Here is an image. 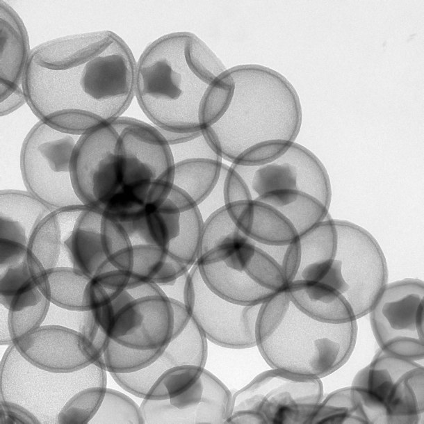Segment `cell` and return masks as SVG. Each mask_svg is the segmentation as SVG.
Instances as JSON below:
<instances>
[{
	"mask_svg": "<svg viewBox=\"0 0 424 424\" xmlns=\"http://www.w3.org/2000/svg\"><path fill=\"white\" fill-rule=\"evenodd\" d=\"M136 70L130 48L116 33L68 35L31 51L22 88L40 121L82 134L122 115L135 95Z\"/></svg>",
	"mask_w": 424,
	"mask_h": 424,
	"instance_id": "1",
	"label": "cell"
},
{
	"mask_svg": "<svg viewBox=\"0 0 424 424\" xmlns=\"http://www.w3.org/2000/svg\"><path fill=\"white\" fill-rule=\"evenodd\" d=\"M174 164L159 129L121 116L81 135L74 156V186L83 204L103 216L140 219L168 198Z\"/></svg>",
	"mask_w": 424,
	"mask_h": 424,
	"instance_id": "2",
	"label": "cell"
},
{
	"mask_svg": "<svg viewBox=\"0 0 424 424\" xmlns=\"http://www.w3.org/2000/svg\"><path fill=\"white\" fill-rule=\"evenodd\" d=\"M232 88L229 69L190 32L158 38L136 62L135 96L148 119L163 131H204L222 113Z\"/></svg>",
	"mask_w": 424,
	"mask_h": 424,
	"instance_id": "3",
	"label": "cell"
},
{
	"mask_svg": "<svg viewBox=\"0 0 424 424\" xmlns=\"http://www.w3.org/2000/svg\"><path fill=\"white\" fill-rule=\"evenodd\" d=\"M233 88L218 119L203 131L214 151L232 164L260 166L280 157L301 125L297 95L290 82L263 65L229 68Z\"/></svg>",
	"mask_w": 424,
	"mask_h": 424,
	"instance_id": "4",
	"label": "cell"
},
{
	"mask_svg": "<svg viewBox=\"0 0 424 424\" xmlns=\"http://www.w3.org/2000/svg\"><path fill=\"white\" fill-rule=\"evenodd\" d=\"M357 334L356 320L318 318L301 308L286 287L261 305L256 346L272 368L320 379L345 364Z\"/></svg>",
	"mask_w": 424,
	"mask_h": 424,
	"instance_id": "5",
	"label": "cell"
},
{
	"mask_svg": "<svg viewBox=\"0 0 424 424\" xmlns=\"http://www.w3.org/2000/svg\"><path fill=\"white\" fill-rule=\"evenodd\" d=\"M334 224L336 251L321 277L313 283L293 282L289 291L301 308L318 318L354 321L369 313L386 285V261L365 229L343 220Z\"/></svg>",
	"mask_w": 424,
	"mask_h": 424,
	"instance_id": "6",
	"label": "cell"
},
{
	"mask_svg": "<svg viewBox=\"0 0 424 424\" xmlns=\"http://www.w3.org/2000/svg\"><path fill=\"white\" fill-rule=\"evenodd\" d=\"M103 218L85 205L51 211L38 227L28 250L33 280L48 274L95 278L110 270L102 243Z\"/></svg>",
	"mask_w": 424,
	"mask_h": 424,
	"instance_id": "7",
	"label": "cell"
},
{
	"mask_svg": "<svg viewBox=\"0 0 424 424\" xmlns=\"http://www.w3.org/2000/svg\"><path fill=\"white\" fill-rule=\"evenodd\" d=\"M232 394L204 366L183 365L162 375L140 405L144 423H226Z\"/></svg>",
	"mask_w": 424,
	"mask_h": 424,
	"instance_id": "8",
	"label": "cell"
},
{
	"mask_svg": "<svg viewBox=\"0 0 424 424\" xmlns=\"http://www.w3.org/2000/svg\"><path fill=\"white\" fill-rule=\"evenodd\" d=\"M380 350L350 386L367 423H423L424 368Z\"/></svg>",
	"mask_w": 424,
	"mask_h": 424,
	"instance_id": "9",
	"label": "cell"
},
{
	"mask_svg": "<svg viewBox=\"0 0 424 424\" xmlns=\"http://www.w3.org/2000/svg\"><path fill=\"white\" fill-rule=\"evenodd\" d=\"M0 400L28 409L40 423H58V414L77 391L92 386H106V371L95 364L73 372H54L27 361L14 344L1 361Z\"/></svg>",
	"mask_w": 424,
	"mask_h": 424,
	"instance_id": "10",
	"label": "cell"
},
{
	"mask_svg": "<svg viewBox=\"0 0 424 424\" xmlns=\"http://www.w3.org/2000/svg\"><path fill=\"white\" fill-rule=\"evenodd\" d=\"M323 398L320 378L271 368L232 395L226 423H309Z\"/></svg>",
	"mask_w": 424,
	"mask_h": 424,
	"instance_id": "11",
	"label": "cell"
},
{
	"mask_svg": "<svg viewBox=\"0 0 424 424\" xmlns=\"http://www.w3.org/2000/svg\"><path fill=\"white\" fill-rule=\"evenodd\" d=\"M82 134L39 121L22 143L20 169L26 190L53 210L84 205L74 181V156Z\"/></svg>",
	"mask_w": 424,
	"mask_h": 424,
	"instance_id": "12",
	"label": "cell"
},
{
	"mask_svg": "<svg viewBox=\"0 0 424 424\" xmlns=\"http://www.w3.org/2000/svg\"><path fill=\"white\" fill-rule=\"evenodd\" d=\"M424 284L407 278L386 284L373 306L370 324L380 350L423 361Z\"/></svg>",
	"mask_w": 424,
	"mask_h": 424,
	"instance_id": "13",
	"label": "cell"
},
{
	"mask_svg": "<svg viewBox=\"0 0 424 424\" xmlns=\"http://www.w3.org/2000/svg\"><path fill=\"white\" fill-rule=\"evenodd\" d=\"M184 303L207 340L233 349L256 345V324L261 304L231 302L204 282L196 263L186 275Z\"/></svg>",
	"mask_w": 424,
	"mask_h": 424,
	"instance_id": "14",
	"label": "cell"
},
{
	"mask_svg": "<svg viewBox=\"0 0 424 424\" xmlns=\"http://www.w3.org/2000/svg\"><path fill=\"white\" fill-rule=\"evenodd\" d=\"M174 313L172 337L161 354L150 364L136 371L111 373L115 382L127 392L145 398L158 379L168 370L183 365L205 366L208 346L185 304L170 298Z\"/></svg>",
	"mask_w": 424,
	"mask_h": 424,
	"instance_id": "15",
	"label": "cell"
},
{
	"mask_svg": "<svg viewBox=\"0 0 424 424\" xmlns=\"http://www.w3.org/2000/svg\"><path fill=\"white\" fill-rule=\"evenodd\" d=\"M54 210L27 190H2L0 193V272L28 268L33 237Z\"/></svg>",
	"mask_w": 424,
	"mask_h": 424,
	"instance_id": "16",
	"label": "cell"
},
{
	"mask_svg": "<svg viewBox=\"0 0 424 424\" xmlns=\"http://www.w3.org/2000/svg\"><path fill=\"white\" fill-rule=\"evenodd\" d=\"M13 344L27 361L54 372L76 371L97 361L81 332L59 325H41Z\"/></svg>",
	"mask_w": 424,
	"mask_h": 424,
	"instance_id": "17",
	"label": "cell"
},
{
	"mask_svg": "<svg viewBox=\"0 0 424 424\" xmlns=\"http://www.w3.org/2000/svg\"><path fill=\"white\" fill-rule=\"evenodd\" d=\"M232 220L250 240L268 245H286L298 235L292 224L272 206L252 199L225 205Z\"/></svg>",
	"mask_w": 424,
	"mask_h": 424,
	"instance_id": "18",
	"label": "cell"
},
{
	"mask_svg": "<svg viewBox=\"0 0 424 424\" xmlns=\"http://www.w3.org/2000/svg\"><path fill=\"white\" fill-rule=\"evenodd\" d=\"M1 99L22 88L24 76L31 51L26 29L16 11L4 1H0Z\"/></svg>",
	"mask_w": 424,
	"mask_h": 424,
	"instance_id": "19",
	"label": "cell"
},
{
	"mask_svg": "<svg viewBox=\"0 0 424 424\" xmlns=\"http://www.w3.org/2000/svg\"><path fill=\"white\" fill-rule=\"evenodd\" d=\"M220 261L243 271L272 296L288 285L279 263L248 238L230 256Z\"/></svg>",
	"mask_w": 424,
	"mask_h": 424,
	"instance_id": "20",
	"label": "cell"
},
{
	"mask_svg": "<svg viewBox=\"0 0 424 424\" xmlns=\"http://www.w3.org/2000/svg\"><path fill=\"white\" fill-rule=\"evenodd\" d=\"M168 198L180 210L179 236L168 246L165 252L172 259L192 268L197 260L204 220L199 206L183 190L173 186Z\"/></svg>",
	"mask_w": 424,
	"mask_h": 424,
	"instance_id": "21",
	"label": "cell"
},
{
	"mask_svg": "<svg viewBox=\"0 0 424 424\" xmlns=\"http://www.w3.org/2000/svg\"><path fill=\"white\" fill-rule=\"evenodd\" d=\"M279 211L293 226L298 236L324 220L329 208L314 197L297 189L270 191L256 198Z\"/></svg>",
	"mask_w": 424,
	"mask_h": 424,
	"instance_id": "22",
	"label": "cell"
},
{
	"mask_svg": "<svg viewBox=\"0 0 424 424\" xmlns=\"http://www.w3.org/2000/svg\"><path fill=\"white\" fill-rule=\"evenodd\" d=\"M227 166L222 159L209 158L177 161L174 186L185 191L199 206L212 193Z\"/></svg>",
	"mask_w": 424,
	"mask_h": 424,
	"instance_id": "23",
	"label": "cell"
},
{
	"mask_svg": "<svg viewBox=\"0 0 424 424\" xmlns=\"http://www.w3.org/2000/svg\"><path fill=\"white\" fill-rule=\"evenodd\" d=\"M280 158L295 167L297 190L314 197L329 208L332 199L329 177L317 156L293 142Z\"/></svg>",
	"mask_w": 424,
	"mask_h": 424,
	"instance_id": "24",
	"label": "cell"
},
{
	"mask_svg": "<svg viewBox=\"0 0 424 424\" xmlns=\"http://www.w3.org/2000/svg\"><path fill=\"white\" fill-rule=\"evenodd\" d=\"M297 240L300 256L297 270L332 259L336 247L334 220L329 215L314 227L298 236Z\"/></svg>",
	"mask_w": 424,
	"mask_h": 424,
	"instance_id": "25",
	"label": "cell"
},
{
	"mask_svg": "<svg viewBox=\"0 0 424 424\" xmlns=\"http://www.w3.org/2000/svg\"><path fill=\"white\" fill-rule=\"evenodd\" d=\"M309 423H367L351 386L337 389L318 405Z\"/></svg>",
	"mask_w": 424,
	"mask_h": 424,
	"instance_id": "26",
	"label": "cell"
},
{
	"mask_svg": "<svg viewBox=\"0 0 424 424\" xmlns=\"http://www.w3.org/2000/svg\"><path fill=\"white\" fill-rule=\"evenodd\" d=\"M250 188L253 199L277 190H297L295 167L280 157L271 163L256 166Z\"/></svg>",
	"mask_w": 424,
	"mask_h": 424,
	"instance_id": "27",
	"label": "cell"
},
{
	"mask_svg": "<svg viewBox=\"0 0 424 424\" xmlns=\"http://www.w3.org/2000/svg\"><path fill=\"white\" fill-rule=\"evenodd\" d=\"M90 424L144 423L140 407L129 396L106 388L103 400Z\"/></svg>",
	"mask_w": 424,
	"mask_h": 424,
	"instance_id": "28",
	"label": "cell"
},
{
	"mask_svg": "<svg viewBox=\"0 0 424 424\" xmlns=\"http://www.w3.org/2000/svg\"><path fill=\"white\" fill-rule=\"evenodd\" d=\"M158 355L123 345L109 338L101 357L102 368L110 373H127L139 370Z\"/></svg>",
	"mask_w": 424,
	"mask_h": 424,
	"instance_id": "29",
	"label": "cell"
},
{
	"mask_svg": "<svg viewBox=\"0 0 424 424\" xmlns=\"http://www.w3.org/2000/svg\"><path fill=\"white\" fill-rule=\"evenodd\" d=\"M106 389V386H92L75 393L60 409L58 423H88L97 413Z\"/></svg>",
	"mask_w": 424,
	"mask_h": 424,
	"instance_id": "30",
	"label": "cell"
},
{
	"mask_svg": "<svg viewBox=\"0 0 424 424\" xmlns=\"http://www.w3.org/2000/svg\"><path fill=\"white\" fill-rule=\"evenodd\" d=\"M154 244L165 251L180 233V210L168 198L157 209L145 217Z\"/></svg>",
	"mask_w": 424,
	"mask_h": 424,
	"instance_id": "31",
	"label": "cell"
},
{
	"mask_svg": "<svg viewBox=\"0 0 424 424\" xmlns=\"http://www.w3.org/2000/svg\"><path fill=\"white\" fill-rule=\"evenodd\" d=\"M238 230L226 206L218 207L204 220L198 256L222 243Z\"/></svg>",
	"mask_w": 424,
	"mask_h": 424,
	"instance_id": "32",
	"label": "cell"
},
{
	"mask_svg": "<svg viewBox=\"0 0 424 424\" xmlns=\"http://www.w3.org/2000/svg\"><path fill=\"white\" fill-rule=\"evenodd\" d=\"M50 303V301L44 297L35 306L17 311L9 310V329L13 342L42 325Z\"/></svg>",
	"mask_w": 424,
	"mask_h": 424,
	"instance_id": "33",
	"label": "cell"
},
{
	"mask_svg": "<svg viewBox=\"0 0 424 424\" xmlns=\"http://www.w3.org/2000/svg\"><path fill=\"white\" fill-rule=\"evenodd\" d=\"M170 147L174 163L195 158L222 159L210 145L203 131L193 132L186 141Z\"/></svg>",
	"mask_w": 424,
	"mask_h": 424,
	"instance_id": "34",
	"label": "cell"
},
{
	"mask_svg": "<svg viewBox=\"0 0 424 424\" xmlns=\"http://www.w3.org/2000/svg\"><path fill=\"white\" fill-rule=\"evenodd\" d=\"M92 313V310H72L50 303L47 316L42 325H59L82 334Z\"/></svg>",
	"mask_w": 424,
	"mask_h": 424,
	"instance_id": "35",
	"label": "cell"
},
{
	"mask_svg": "<svg viewBox=\"0 0 424 424\" xmlns=\"http://www.w3.org/2000/svg\"><path fill=\"white\" fill-rule=\"evenodd\" d=\"M222 184L225 205L253 199L250 186L233 165L228 167L223 178Z\"/></svg>",
	"mask_w": 424,
	"mask_h": 424,
	"instance_id": "36",
	"label": "cell"
},
{
	"mask_svg": "<svg viewBox=\"0 0 424 424\" xmlns=\"http://www.w3.org/2000/svg\"><path fill=\"white\" fill-rule=\"evenodd\" d=\"M0 423H40L38 418L22 405L10 401L1 400Z\"/></svg>",
	"mask_w": 424,
	"mask_h": 424,
	"instance_id": "37",
	"label": "cell"
},
{
	"mask_svg": "<svg viewBox=\"0 0 424 424\" xmlns=\"http://www.w3.org/2000/svg\"><path fill=\"white\" fill-rule=\"evenodd\" d=\"M26 103L23 88L13 92L1 99L0 113L1 116L7 115L16 111Z\"/></svg>",
	"mask_w": 424,
	"mask_h": 424,
	"instance_id": "38",
	"label": "cell"
},
{
	"mask_svg": "<svg viewBox=\"0 0 424 424\" xmlns=\"http://www.w3.org/2000/svg\"><path fill=\"white\" fill-rule=\"evenodd\" d=\"M9 309L1 304V345H10L13 343L10 336L8 322Z\"/></svg>",
	"mask_w": 424,
	"mask_h": 424,
	"instance_id": "39",
	"label": "cell"
}]
</instances>
